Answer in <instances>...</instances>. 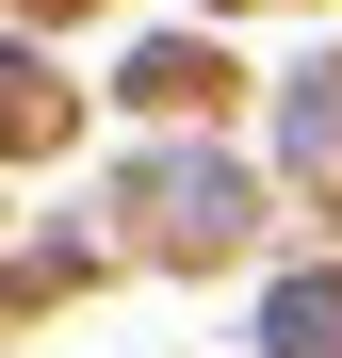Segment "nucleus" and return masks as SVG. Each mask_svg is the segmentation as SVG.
<instances>
[{
	"label": "nucleus",
	"mask_w": 342,
	"mask_h": 358,
	"mask_svg": "<svg viewBox=\"0 0 342 358\" xmlns=\"http://www.w3.org/2000/svg\"><path fill=\"white\" fill-rule=\"evenodd\" d=\"M261 342H277V358H342V277H294V293L261 310Z\"/></svg>",
	"instance_id": "f257e3e1"
},
{
	"label": "nucleus",
	"mask_w": 342,
	"mask_h": 358,
	"mask_svg": "<svg viewBox=\"0 0 342 358\" xmlns=\"http://www.w3.org/2000/svg\"><path fill=\"white\" fill-rule=\"evenodd\" d=\"M294 147H310V163H342V66H326V82L294 98Z\"/></svg>",
	"instance_id": "f03ea898"
}]
</instances>
